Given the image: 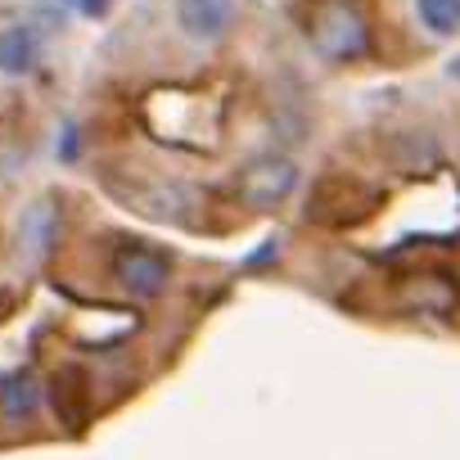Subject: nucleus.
<instances>
[{
  "label": "nucleus",
  "instance_id": "6e6552de",
  "mask_svg": "<svg viewBox=\"0 0 460 460\" xmlns=\"http://www.w3.org/2000/svg\"><path fill=\"white\" fill-rule=\"evenodd\" d=\"M68 5H73V10H82L86 19H95V14H100V10L109 5V0H68Z\"/></svg>",
  "mask_w": 460,
  "mask_h": 460
},
{
  "label": "nucleus",
  "instance_id": "423d86ee",
  "mask_svg": "<svg viewBox=\"0 0 460 460\" xmlns=\"http://www.w3.org/2000/svg\"><path fill=\"white\" fill-rule=\"evenodd\" d=\"M0 411H5L10 420H28L37 411V384L28 375H10L0 379Z\"/></svg>",
  "mask_w": 460,
  "mask_h": 460
},
{
  "label": "nucleus",
  "instance_id": "39448f33",
  "mask_svg": "<svg viewBox=\"0 0 460 460\" xmlns=\"http://www.w3.org/2000/svg\"><path fill=\"white\" fill-rule=\"evenodd\" d=\"M41 64V37L32 28H10L0 32V73L10 77H28Z\"/></svg>",
  "mask_w": 460,
  "mask_h": 460
},
{
  "label": "nucleus",
  "instance_id": "7ed1b4c3",
  "mask_svg": "<svg viewBox=\"0 0 460 460\" xmlns=\"http://www.w3.org/2000/svg\"><path fill=\"white\" fill-rule=\"evenodd\" d=\"M176 10V28L190 41H221L230 28H235V0H172Z\"/></svg>",
  "mask_w": 460,
  "mask_h": 460
},
{
  "label": "nucleus",
  "instance_id": "0eeeda50",
  "mask_svg": "<svg viewBox=\"0 0 460 460\" xmlns=\"http://www.w3.org/2000/svg\"><path fill=\"white\" fill-rule=\"evenodd\" d=\"M415 14L433 37H456L460 32V0H415Z\"/></svg>",
  "mask_w": 460,
  "mask_h": 460
},
{
  "label": "nucleus",
  "instance_id": "20e7f679",
  "mask_svg": "<svg viewBox=\"0 0 460 460\" xmlns=\"http://www.w3.org/2000/svg\"><path fill=\"white\" fill-rule=\"evenodd\" d=\"M294 176H298V167H294L289 158L253 163V167H249V176H244V199H249V203H258V208H267V203H276L280 194H289Z\"/></svg>",
  "mask_w": 460,
  "mask_h": 460
},
{
  "label": "nucleus",
  "instance_id": "f03ea898",
  "mask_svg": "<svg viewBox=\"0 0 460 460\" xmlns=\"http://www.w3.org/2000/svg\"><path fill=\"white\" fill-rule=\"evenodd\" d=\"M113 276H118V285H122L131 298H158V294L167 289L172 267H167L163 253H154V249H145V244H127V249L113 253Z\"/></svg>",
  "mask_w": 460,
  "mask_h": 460
},
{
  "label": "nucleus",
  "instance_id": "f257e3e1",
  "mask_svg": "<svg viewBox=\"0 0 460 460\" xmlns=\"http://www.w3.org/2000/svg\"><path fill=\"white\" fill-rule=\"evenodd\" d=\"M366 41H370V32H366V14H361L357 0H325V5L316 10V19H312L316 55H325L334 64H348V59L366 55Z\"/></svg>",
  "mask_w": 460,
  "mask_h": 460
}]
</instances>
